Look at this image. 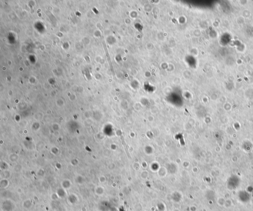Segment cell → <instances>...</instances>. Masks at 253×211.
<instances>
[{
    "instance_id": "6da1fadb",
    "label": "cell",
    "mask_w": 253,
    "mask_h": 211,
    "mask_svg": "<svg viewBox=\"0 0 253 211\" xmlns=\"http://www.w3.org/2000/svg\"><path fill=\"white\" fill-rule=\"evenodd\" d=\"M119 211H126V210L125 208L123 206H122L119 209Z\"/></svg>"
}]
</instances>
